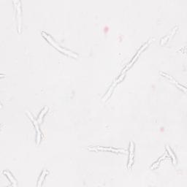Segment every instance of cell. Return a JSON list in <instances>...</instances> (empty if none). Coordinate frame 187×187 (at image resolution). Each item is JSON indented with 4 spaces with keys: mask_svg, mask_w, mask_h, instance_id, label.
<instances>
[{
    "mask_svg": "<svg viewBox=\"0 0 187 187\" xmlns=\"http://www.w3.org/2000/svg\"><path fill=\"white\" fill-rule=\"evenodd\" d=\"M42 35H43V36L45 38H46V39L47 40V41H48V43H51V44L52 45V46H54V48H56V49L59 50V51H60V52H62V53H63V54H64L68 55V56H72V57H74V58H78V55L75 54V53H73V52H72V51H68V50H67V49H64V48H62V47L59 46V45H58L57 43H56V42H55L54 40H53V38H51V37L49 35H48V34H47L45 32L43 31V32H42Z\"/></svg>",
    "mask_w": 187,
    "mask_h": 187,
    "instance_id": "obj_1",
    "label": "cell"
},
{
    "mask_svg": "<svg viewBox=\"0 0 187 187\" xmlns=\"http://www.w3.org/2000/svg\"><path fill=\"white\" fill-rule=\"evenodd\" d=\"M15 8L16 9V17H17L18 21V32H21V1H14Z\"/></svg>",
    "mask_w": 187,
    "mask_h": 187,
    "instance_id": "obj_2",
    "label": "cell"
},
{
    "mask_svg": "<svg viewBox=\"0 0 187 187\" xmlns=\"http://www.w3.org/2000/svg\"><path fill=\"white\" fill-rule=\"evenodd\" d=\"M27 115L29 116V117L30 118V119L32 120V121L34 123V125H35V127H36L37 129V133H38V136H37V144H39L40 140H41V133H40V127H39V125H38V121L37 120H35V119H34V117L32 116V115L31 114V113H29V111H27Z\"/></svg>",
    "mask_w": 187,
    "mask_h": 187,
    "instance_id": "obj_3",
    "label": "cell"
},
{
    "mask_svg": "<svg viewBox=\"0 0 187 187\" xmlns=\"http://www.w3.org/2000/svg\"><path fill=\"white\" fill-rule=\"evenodd\" d=\"M124 76H125V72H122V73H121V75H120V76H119V78L117 79V80H116L115 82H114V83L113 84V86L110 87V89L108 90V91H107V94L105 95V96L104 98H103V100L104 101H105V100H107V98L109 97L110 96V94L112 93V91H113V88H114V87L116 86V85L118 83H119V81H121V80H122V79H123L124 78Z\"/></svg>",
    "mask_w": 187,
    "mask_h": 187,
    "instance_id": "obj_4",
    "label": "cell"
},
{
    "mask_svg": "<svg viewBox=\"0 0 187 187\" xmlns=\"http://www.w3.org/2000/svg\"><path fill=\"white\" fill-rule=\"evenodd\" d=\"M89 150H94V151H110L116 153H126L124 150L122 149H116L113 148H103V147H94L88 148Z\"/></svg>",
    "mask_w": 187,
    "mask_h": 187,
    "instance_id": "obj_5",
    "label": "cell"
},
{
    "mask_svg": "<svg viewBox=\"0 0 187 187\" xmlns=\"http://www.w3.org/2000/svg\"><path fill=\"white\" fill-rule=\"evenodd\" d=\"M154 40V39H151V40H148V43H146V44H145V45H144V46H142V48H140V49L139 50V51H138V53H137V54H136V55H135V56H134V58H133V60H132V61H131V62H130V64H128V65H127V67H126V68H127H127H129V67H131V66H132V65H133V63H134V62H135V60H136V59H137V58H138V56H139V55H140V54H141V52H142V51H143V50H144V49H145V48H147V46H148V45H149V44H150V43H151V41H152V40Z\"/></svg>",
    "mask_w": 187,
    "mask_h": 187,
    "instance_id": "obj_6",
    "label": "cell"
},
{
    "mask_svg": "<svg viewBox=\"0 0 187 187\" xmlns=\"http://www.w3.org/2000/svg\"><path fill=\"white\" fill-rule=\"evenodd\" d=\"M134 151H135V145L133 142H130V157H129L128 162V168L131 169L132 165L133 164V158H134Z\"/></svg>",
    "mask_w": 187,
    "mask_h": 187,
    "instance_id": "obj_7",
    "label": "cell"
},
{
    "mask_svg": "<svg viewBox=\"0 0 187 187\" xmlns=\"http://www.w3.org/2000/svg\"><path fill=\"white\" fill-rule=\"evenodd\" d=\"M160 74L161 75H163V76H164L165 77V78H168L169 80H170V81L172 82V83H175V85H176L178 87V88H180V89H182L183 90V91H184V92H186V87H184V86H181V85L180 84H179V83H178V82H177L176 80H175V79H174L173 78H172V77H171V76H170V75H167V74L166 73H162V72H160Z\"/></svg>",
    "mask_w": 187,
    "mask_h": 187,
    "instance_id": "obj_8",
    "label": "cell"
},
{
    "mask_svg": "<svg viewBox=\"0 0 187 187\" xmlns=\"http://www.w3.org/2000/svg\"><path fill=\"white\" fill-rule=\"evenodd\" d=\"M3 173L7 176V178H8V179H9L10 181V183H12L13 186H16V185H17L16 184V180L15 178H13V175L11 174L10 172L4 170V171H3Z\"/></svg>",
    "mask_w": 187,
    "mask_h": 187,
    "instance_id": "obj_9",
    "label": "cell"
},
{
    "mask_svg": "<svg viewBox=\"0 0 187 187\" xmlns=\"http://www.w3.org/2000/svg\"><path fill=\"white\" fill-rule=\"evenodd\" d=\"M166 149H167V153H168L169 154H170V156L172 157V163H173L174 164H176L177 163V161H176V157H175V156L174 155L173 152H172V151L171 150V148H170V146H166Z\"/></svg>",
    "mask_w": 187,
    "mask_h": 187,
    "instance_id": "obj_10",
    "label": "cell"
},
{
    "mask_svg": "<svg viewBox=\"0 0 187 187\" xmlns=\"http://www.w3.org/2000/svg\"><path fill=\"white\" fill-rule=\"evenodd\" d=\"M48 173V171H46V170H43V172H42V174L40 175V177L39 178V180H38V186H40L42 185V183H43V181L44 180V178L46 176L47 174Z\"/></svg>",
    "mask_w": 187,
    "mask_h": 187,
    "instance_id": "obj_11",
    "label": "cell"
},
{
    "mask_svg": "<svg viewBox=\"0 0 187 187\" xmlns=\"http://www.w3.org/2000/svg\"><path fill=\"white\" fill-rule=\"evenodd\" d=\"M48 107H45L44 109L43 110L41 111V113H40V115L38 116V123L40 124L42 122V121H43V116L46 114V113L48 111Z\"/></svg>",
    "mask_w": 187,
    "mask_h": 187,
    "instance_id": "obj_12",
    "label": "cell"
},
{
    "mask_svg": "<svg viewBox=\"0 0 187 187\" xmlns=\"http://www.w3.org/2000/svg\"><path fill=\"white\" fill-rule=\"evenodd\" d=\"M165 157H166V155H165V154H164V155H163L162 156H161V157L159 158V160L156 161V162H155V163H154V164H153L152 166H151V169H154V168H156V167H157V165H159V163H160L161 161H162V159H164V158H165Z\"/></svg>",
    "mask_w": 187,
    "mask_h": 187,
    "instance_id": "obj_13",
    "label": "cell"
},
{
    "mask_svg": "<svg viewBox=\"0 0 187 187\" xmlns=\"http://www.w3.org/2000/svg\"><path fill=\"white\" fill-rule=\"evenodd\" d=\"M176 29H177V27H176V28H175V29H173V31H172V34H171V35H170V37H172V35H173V34H174V33H175V30H176ZM168 38H169V36H167V37H166V38H164V40H167V39H168Z\"/></svg>",
    "mask_w": 187,
    "mask_h": 187,
    "instance_id": "obj_14",
    "label": "cell"
}]
</instances>
